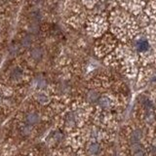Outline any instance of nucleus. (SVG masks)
<instances>
[{"label": "nucleus", "mask_w": 156, "mask_h": 156, "mask_svg": "<svg viewBox=\"0 0 156 156\" xmlns=\"http://www.w3.org/2000/svg\"><path fill=\"white\" fill-rule=\"evenodd\" d=\"M135 51L140 54L141 56H148L150 54V50H151V42L148 38H146L144 36L139 37L138 39L135 40ZM149 58V56H148Z\"/></svg>", "instance_id": "f257e3e1"}, {"label": "nucleus", "mask_w": 156, "mask_h": 156, "mask_svg": "<svg viewBox=\"0 0 156 156\" xmlns=\"http://www.w3.org/2000/svg\"><path fill=\"white\" fill-rule=\"evenodd\" d=\"M87 153L90 156H101L105 153V147L99 140H93L87 145Z\"/></svg>", "instance_id": "f03ea898"}, {"label": "nucleus", "mask_w": 156, "mask_h": 156, "mask_svg": "<svg viewBox=\"0 0 156 156\" xmlns=\"http://www.w3.org/2000/svg\"><path fill=\"white\" fill-rule=\"evenodd\" d=\"M26 121L27 125H30V126L36 125L40 122V116H39V114L36 113V112H29L26 116Z\"/></svg>", "instance_id": "7ed1b4c3"}, {"label": "nucleus", "mask_w": 156, "mask_h": 156, "mask_svg": "<svg viewBox=\"0 0 156 156\" xmlns=\"http://www.w3.org/2000/svg\"><path fill=\"white\" fill-rule=\"evenodd\" d=\"M30 57L34 61H40L43 57V50L40 47H35L30 51Z\"/></svg>", "instance_id": "20e7f679"}, {"label": "nucleus", "mask_w": 156, "mask_h": 156, "mask_svg": "<svg viewBox=\"0 0 156 156\" xmlns=\"http://www.w3.org/2000/svg\"><path fill=\"white\" fill-rule=\"evenodd\" d=\"M88 100H89L90 101H98L100 99V96H99V93H98L97 91H90L89 93H88Z\"/></svg>", "instance_id": "39448f33"}, {"label": "nucleus", "mask_w": 156, "mask_h": 156, "mask_svg": "<svg viewBox=\"0 0 156 156\" xmlns=\"http://www.w3.org/2000/svg\"><path fill=\"white\" fill-rule=\"evenodd\" d=\"M31 43H32V36L31 35H26L24 37H23L22 41H21L22 46L26 47V48L30 46Z\"/></svg>", "instance_id": "423d86ee"}, {"label": "nucleus", "mask_w": 156, "mask_h": 156, "mask_svg": "<svg viewBox=\"0 0 156 156\" xmlns=\"http://www.w3.org/2000/svg\"><path fill=\"white\" fill-rule=\"evenodd\" d=\"M22 75H23L22 70L20 68H15L11 73V78L13 80H19L22 77Z\"/></svg>", "instance_id": "0eeeda50"}, {"label": "nucleus", "mask_w": 156, "mask_h": 156, "mask_svg": "<svg viewBox=\"0 0 156 156\" xmlns=\"http://www.w3.org/2000/svg\"><path fill=\"white\" fill-rule=\"evenodd\" d=\"M37 100H38V101L40 102V104H42V105H46L47 102L49 101L48 97L45 96V95H43V94H40L39 96H37Z\"/></svg>", "instance_id": "6e6552de"}, {"label": "nucleus", "mask_w": 156, "mask_h": 156, "mask_svg": "<svg viewBox=\"0 0 156 156\" xmlns=\"http://www.w3.org/2000/svg\"><path fill=\"white\" fill-rule=\"evenodd\" d=\"M31 133V126L30 125H26L22 128V134L23 136H27Z\"/></svg>", "instance_id": "1a4fd4ad"}]
</instances>
